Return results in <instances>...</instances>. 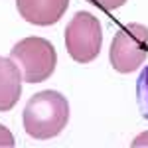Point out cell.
Here are the masks:
<instances>
[{
  "label": "cell",
  "instance_id": "6da1fadb",
  "mask_svg": "<svg viewBox=\"0 0 148 148\" xmlns=\"http://www.w3.org/2000/svg\"><path fill=\"white\" fill-rule=\"evenodd\" d=\"M69 121V103L57 91H42L30 97L24 109V128L32 138L57 136Z\"/></svg>",
  "mask_w": 148,
  "mask_h": 148
},
{
  "label": "cell",
  "instance_id": "7a4b0ae2",
  "mask_svg": "<svg viewBox=\"0 0 148 148\" xmlns=\"http://www.w3.org/2000/svg\"><path fill=\"white\" fill-rule=\"evenodd\" d=\"M10 57L18 63V69L22 73V79L26 83H42L46 81L57 63L56 47L47 40L30 36L24 38L12 47Z\"/></svg>",
  "mask_w": 148,
  "mask_h": 148
},
{
  "label": "cell",
  "instance_id": "3957f363",
  "mask_svg": "<svg viewBox=\"0 0 148 148\" xmlns=\"http://www.w3.org/2000/svg\"><path fill=\"white\" fill-rule=\"evenodd\" d=\"M103 46L101 22L89 12H77L65 28V47L79 63H89L99 56Z\"/></svg>",
  "mask_w": 148,
  "mask_h": 148
},
{
  "label": "cell",
  "instance_id": "277c9868",
  "mask_svg": "<svg viewBox=\"0 0 148 148\" xmlns=\"http://www.w3.org/2000/svg\"><path fill=\"white\" fill-rule=\"evenodd\" d=\"M148 51V28L140 24L123 26L111 44V63L119 73L136 69Z\"/></svg>",
  "mask_w": 148,
  "mask_h": 148
},
{
  "label": "cell",
  "instance_id": "5b68a950",
  "mask_svg": "<svg viewBox=\"0 0 148 148\" xmlns=\"http://www.w3.org/2000/svg\"><path fill=\"white\" fill-rule=\"evenodd\" d=\"M69 0H16V8L26 22L34 26H51L65 14Z\"/></svg>",
  "mask_w": 148,
  "mask_h": 148
},
{
  "label": "cell",
  "instance_id": "8992f818",
  "mask_svg": "<svg viewBox=\"0 0 148 148\" xmlns=\"http://www.w3.org/2000/svg\"><path fill=\"white\" fill-rule=\"evenodd\" d=\"M22 95V73L14 59L0 57V111L16 107Z\"/></svg>",
  "mask_w": 148,
  "mask_h": 148
},
{
  "label": "cell",
  "instance_id": "52a82bcc",
  "mask_svg": "<svg viewBox=\"0 0 148 148\" xmlns=\"http://www.w3.org/2000/svg\"><path fill=\"white\" fill-rule=\"evenodd\" d=\"M136 101L140 114L148 121V65L142 69V73L138 75L136 81Z\"/></svg>",
  "mask_w": 148,
  "mask_h": 148
},
{
  "label": "cell",
  "instance_id": "ba28073f",
  "mask_svg": "<svg viewBox=\"0 0 148 148\" xmlns=\"http://www.w3.org/2000/svg\"><path fill=\"white\" fill-rule=\"evenodd\" d=\"M91 4H95L97 8H101L105 12H111V10H116V8H121L123 4H125L126 0H89Z\"/></svg>",
  "mask_w": 148,
  "mask_h": 148
},
{
  "label": "cell",
  "instance_id": "9c48e42d",
  "mask_svg": "<svg viewBox=\"0 0 148 148\" xmlns=\"http://www.w3.org/2000/svg\"><path fill=\"white\" fill-rule=\"evenodd\" d=\"M0 146H14V138L6 126H0Z\"/></svg>",
  "mask_w": 148,
  "mask_h": 148
}]
</instances>
